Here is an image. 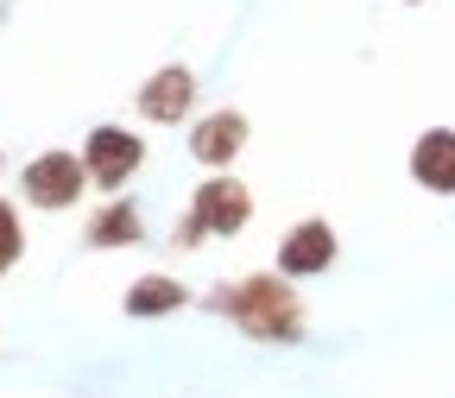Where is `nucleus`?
I'll list each match as a JSON object with an SVG mask.
<instances>
[{"instance_id":"nucleus-1","label":"nucleus","mask_w":455,"mask_h":398,"mask_svg":"<svg viewBox=\"0 0 455 398\" xmlns=\"http://www.w3.org/2000/svg\"><path fill=\"white\" fill-rule=\"evenodd\" d=\"M209 310L235 316L247 335L259 341H291L304 329V304L291 298V284L278 272H253V278H235V284H215L209 291Z\"/></svg>"},{"instance_id":"nucleus-2","label":"nucleus","mask_w":455,"mask_h":398,"mask_svg":"<svg viewBox=\"0 0 455 398\" xmlns=\"http://www.w3.org/2000/svg\"><path fill=\"white\" fill-rule=\"evenodd\" d=\"M253 221V196L241 178H228V171H209L203 190L190 196V221L178 227V247H196L203 235H241Z\"/></svg>"},{"instance_id":"nucleus-3","label":"nucleus","mask_w":455,"mask_h":398,"mask_svg":"<svg viewBox=\"0 0 455 398\" xmlns=\"http://www.w3.org/2000/svg\"><path fill=\"white\" fill-rule=\"evenodd\" d=\"M83 184H89V164L76 152H38L26 164V203H38V209H70L83 196Z\"/></svg>"},{"instance_id":"nucleus-4","label":"nucleus","mask_w":455,"mask_h":398,"mask_svg":"<svg viewBox=\"0 0 455 398\" xmlns=\"http://www.w3.org/2000/svg\"><path fill=\"white\" fill-rule=\"evenodd\" d=\"M140 158H146V146H140V133H127V127H95V133L83 139L89 184H101V190H121L133 171H140Z\"/></svg>"},{"instance_id":"nucleus-5","label":"nucleus","mask_w":455,"mask_h":398,"mask_svg":"<svg viewBox=\"0 0 455 398\" xmlns=\"http://www.w3.org/2000/svg\"><path fill=\"white\" fill-rule=\"evenodd\" d=\"M190 101H196V76L184 64H164V70H152L140 83V114H146L152 127H178L184 114H190Z\"/></svg>"},{"instance_id":"nucleus-6","label":"nucleus","mask_w":455,"mask_h":398,"mask_svg":"<svg viewBox=\"0 0 455 398\" xmlns=\"http://www.w3.org/2000/svg\"><path fill=\"white\" fill-rule=\"evenodd\" d=\"M241 146H247V114H235V107H221L190 127V158L203 171H228V158H241Z\"/></svg>"},{"instance_id":"nucleus-7","label":"nucleus","mask_w":455,"mask_h":398,"mask_svg":"<svg viewBox=\"0 0 455 398\" xmlns=\"http://www.w3.org/2000/svg\"><path fill=\"white\" fill-rule=\"evenodd\" d=\"M411 184L430 196H455V127H424L411 139Z\"/></svg>"},{"instance_id":"nucleus-8","label":"nucleus","mask_w":455,"mask_h":398,"mask_svg":"<svg viewBox=\"0 0 455 398\" xmlns=\"http://www.w3.org/2000/svg\"><path fill=\"white\" fill-rule=\"evenodd\" d=\"M335 266V227L329 221H298L278 247V272L284 278H310V272H329Z\"/></svg>"},{"instance_id":"nucleus-9","label":"nucleus","mask_w":455,"mask_h":398,"mask_svg":"<svg viewBox=\"0 0 455 398\" xmlns=\"http://www.w3.org/2000/svg\"><path fill=\"white\" fill-rule=\"evenodd\" d=\"M140 235H146V221L133 203H108L89 215V247H133Z\"/></svg>"},{"instance_id":"nucleus-10","label":"nucleus","mask_w":455,"mask_h":398,"mask_svg":"<svg viewBox=\"0 0 455 398\" xmlns=\"http://www.w3.org/2000/svg\"><path fill=\"white\" fill-rule=\"evenodd\" d=\"M164 310H184V284L178 278L146 272L140 284H127V316H164Z\"/></svg>"},{"instance_id":"nucleus-11","label":"nucleus","mask_w":455,"mask_h":398,"mask_svg":"<svg viewBox=\"0 0 455 398\" xmlns=\"http://www.w3.org/2000/svg\"><path fill=\"white\" fill-rule=\"evenodd\" d=\"M20 247H26V235H20V215H13V203H0V272H7V266L20 259Z\"/></svg>"}]
</instances>
